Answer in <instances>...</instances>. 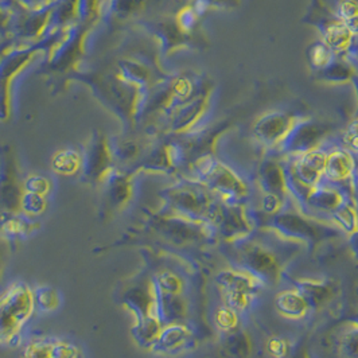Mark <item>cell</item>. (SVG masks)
<instances>
[{
    "label": "cell",
    "instance_id": "1",
    "mask_svg": "<svg viewBox=\"0 0 358 358\" xmlns=\"http://www.w3.org/2000/svg\"><path fill=\"white\" fill-rule=\"evenodd\" d=\"M31 299L26 289L18 288L8 295L3 305H0V337L11 336L19 324L27 318L31 307Z\"/></svg>",
    "mask_w": 358,
    "mask_h": 358
},
{
    "label": "cell",
    "instance_id": "2",
    "mask_svg": "<svg viewBox=\"0 0 358 358\" xmlns=\"http://www.w3.org/2000/svg\"><path fill=\"white\" fill-rule=\"evenodd\" d=\"M324 131V127L321 126L320 123L303 122L291 127V129L287 132L286 136L280 143L291 151H310L311 147L322 138Z\"/></svg>",
    "mask_w": 358,
    "mask_h": 358
},
{
    "label": "cell",
    "instance_id": "3",
    "mask_svg": "<svg viewBox=\"0 0 358 358\" xmlns=\"http://www.w3.org/2000/svg\"><path fill=\"white\" fill-rule=\"evenodd\" d=\"M294 126L292 120L285 113H271L264 116L255 128L256 135L266 143L282 142L287 132Z\"/></svg>",
    "mask_w": 358,
    "mask_h": 358
},
{
    "label": "cell",
    "instance_id": "4",
    "mask_svg": "<svg viewBox=\"0 0 358 358\" xmlns=\"http://www.w3.org/2000/svg\"><path fill=\"white\" fill-rule=\"evenodd\" d=\"M327 155L323 151H307L296 164L298 177L303 183L313 185L324 173Z\"/></svg>",
    "mask_w": 358,
    "mask_h": 358
},
{
    "label": "cell",
    "instance_id": "5",
    "mask_svg": "<svg viewBox=\"0 0 358 358\" xmlns=\"http://www.w3.org/2000/svg\"><path fill=\"white\" fill-rule=\"evenodd\" d=\"M353 169V159L345 151H336L330 157L326 158V167L324 173L329 178H346Z\"/></svg>",
    "mask_w": 358,
    "mask_h": 358
},
{
    "label": "cell",
    "instance_id": "6",
    "mask_svg": "<svg viewBox=\"0 0 358 358\" xmlns=\"http://www.w3.org/2000/svg\"><path fill=\"white\" fill-rule=\"evenodd\" d=\"M350 31L349 29L343 24H334L331 27L327 29L326 31V43H327V48L331 50H338L342 52L343 49L348 48L349 42H350Z\"/></svg>",
    "mask_w": 358,
    "mask_h": 358
},
{
    "label": "cell",
    "instance_id": "7",
    "mask_svg": "<svg viewBox=\"0 0 358 358\" xmlns=\"http://www.w3.org/2000/svg\"><path fill=\"white\" fill-rule=\"evenodd\" d=\"M322 74L326 80H330L334 83H342L350 78L352 69L343 65V62H330L323 68Z\"/></svg>",
    "mask_w": 358,
    "mask_h": 358
},
{
    "label": "cell",
    "instance_id": "8",
    "mask_svg": "<svg viewBox=\"0 0 358 358\" xmlns=\"http://www.w3.org/2000/svg\"><path fill=\"white\" fill-rule=\"evenodd\" d=\"M52 358H76V349L68 343L52 345Z\"/></svg>",
    "mask_w": 358,
    "mask_h": 358
},
{
    "label": "cell",
    "instance_id": "9",
    "mask_svg": "<svg viewBox=\"0 0 358 358\" xmlns=\"http://www.w3.org/2000/svg\"><path fill=\"white\" fill-rule=\"evenodd\" d=\"M26 358H52V346L48 345H33L26 353Z\"/></svg>",
    "mask_w": 358,
    "mask_h": 358
},
{
    "label": "cell",
    "instance_id": "10",
    "mask_svg": "<svg viewBox=\"0 0 358 358\" xmlns=\"http://www.w3.org/2000/svg\"><path fill=\"white\" fill-rule=\"evenodd\" d=\"M24 209L30 213H39L43 209V202L39 196L30 194L24 199Z\"/></svg>",
    "mask_w": 358,
    "mask_h": 358
},
{
    "label": "cell",
    "instance_id": "11",
    "mask_svg": "<svg viewBox=\"0 0 358 358\" xmlns=\"http://www.w3.org/2000/svg\"><path fill=\"white\" fill-rule=\"evenodd\" d=\"M357 88H358V84H357Z\"/></svg>",
    "mask_w": 358,
    "mask_h": 358
}]
</instances>
